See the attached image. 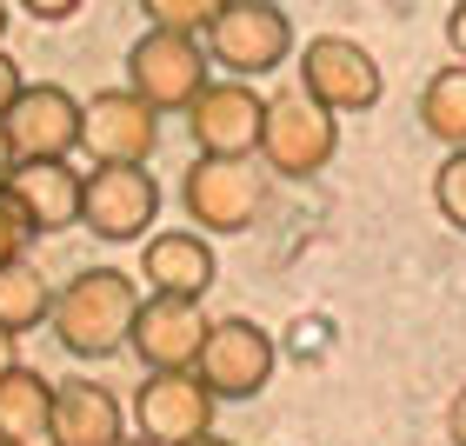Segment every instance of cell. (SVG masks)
I'll return each mask as SVG.
<instances>
[{
  "label": "cell",
  "instance_id": "6da1fadb",
  "mask_svg": "<svg viewBox=\"0 0 466 446\" xmlns=\"http://www.w3.org/2000/svg\"><path fill=\"white\" fill-rule=\"evenodd\" d=\"M140 313V280L120 267H80L67 287H54V313L47 327L74 360H114L134 333Z\"/></svg>",
  "mask_w": 466,
  "mask_h": 446
},
{
  "label": "cell",
  "instance_id": "7a4b0ae2",
  "mask_svg": "<svg viewBox=\"0 0 466 446\" xmlns=\"http://www.w3.org/2000/svg\"><path fill=\"white\" fill-rule=\"evenodd\" d=\"M340 154V114H327L307 87H280L260 120V167L280 180H313Z\"/></svg>",
  "mask_w": 466,
  "mask_h": 446
},
{
  "label": "cell",
  "instance_id": "3957f363",
  "mask_svg": "<svg viewBox=\"0 0 466 446\" xmlns=\"http://www.w3.org/2000/svg\"><path fill=\"white\" fill-rule=\"evenodd\" d=\"M207 40L200 34H174V27H147L134 47H127V87H134L154 114H187L194 94L207 87Z\"/></svg>",
  "mask_w": 466,
  "mask_h": 446
},
{
  "label": "cell",
  "instance_id": "277c9868",
  "mask_svg": "<svg viewBox=\"0 0 466 446\" xmlns=\"http://www.w3.org/2000/svg\"><path fill=\"white\" fill-rule=\"evenodd\" d=\"M180 207H187V227L200 233H247L267 207V174L253 160L194 154V167L180 174Z\"/></svg>",
  "mask_w": 466,
  "mask_h": 446
},
{
  "label": "cell",
  "instance_id": "5b68a950",
  "mask_svg": "<svg viewBox=\"0 0 466 446\" xmlns=\"http://www.w3.org/2000/svg\"><path fill=\"white\" fill-rule=\"evenodd\" d=\"M200 40L214 67H227L233 80H260L293 54V20L280 0H227V14Z\"/></svg>",
  "mask_w": 466,
  "mask_h": 446
},
{
  "label": "cell",
  "instance_id": "8992f818",
  "mask_svg": "<svg viewBox=\"0 0 466 446\" xmlns=\"http://www.w3.org/2000/svg\"><path fill=\"white\" fill-rule=\"evenodd\" d=\"M160 147V114L134 87H100L80 100V154L94 167H147Z\"/></svg>",
  "mask_w": 466,
  "mask_h": 446
},
{
  "label": "cell",
  "instance_id": "52a82bcc",
  "mask_svg": "<svg viewBox=\"0 0 466 446\" xmlns=\"http://www.w3.org/2000/svg\"><path fill=\"white\" fill-rule=\"evenodd\" d=\"M160 220V180L147 167H94L80 187V227L107 247L147 240V227Z\"/></svg>",
  "mask_w": 466,
  "mask_h": 446
},
{
  "label": "cell",
  "instance_id": "ba28073f",
  "mask_svg": "<svg viewBox=\"0 0 466 446\" xmlns=\"http://www.w3.org/2000/svg\"><path fill=\"white\" fill-rule=\"evenodd\" d=\"M273 360H280V353H273V333L260 320H247V313H233V320L207 327L194 373L207 380V393H214V400H253V393H267Z\"/></svg>",
  "mask_w": 466,
  "mask_h": 446
},
{
  "label": "cell",
  "instance_id": "9c48e42d",
  "mask_svg": "<svg viewBox=\"0 0 466 446\" xmlns=\"http://www.w3.org/2000/svg\"><path fill=\"white\" fill-rule=\"evenodd\" d=\"M260 120H267V94H253V80H207L187 107V134L194 154H220V160H253L260 154Z\"/></svg>",
  "mask_w": 466,
  "mask_h": 446
},
{
  "label": "cell",
  "instance_id": "30bf717a",
  "mask_svg": "<svg viewBox=\"0 0 466 446\" xmlns=\"http://www.w3.org/2000/svg\"><path fill=\"white\" fill-rule=\"evenodd\" d=\"M214 407L220 400L207 393V380L194 367H180V373H147L140 387H134V427L140 440H154V446H187V440H200V433H214Z\"/></svg>",
  "mask_w": 466,
  "mask_h": 446
},
{
  "label": "cell",
  "instance_id": "8fae6325",
  "mask_svg": "<svg viewBox=\"0 0 466 446\" xmlns=\"http://www.w3.org/2000/svg\"><path fill=\"white\" fill-rule=\"evenodd\" d=\"M207 327H214V320H207L200 300H180V293H140L127 353H134L147 373H180V367H194V360H200Z\"/></svg>",
  "mask_w": 466,
  "mask_h": 446
},
{
  "label": "cell",
  "instance_id": "7c38bea8",
  "mask_svg": "<svg viewBox=\"0 0 466 446\" xmlns=\"http://www.w3.org/2000/svg\"><path fill=\"white\" fill-rule=\"evenodd\" d=\"M300 87L320 100L327 114H367L380 107V67L373 54L347 34H320L300 47Z\"/></svg>",
  "mask_w": 466,
  "mask_h": 446
},
{
  "label": "cell",
  "instance_id": "4fadbf2b",
  "mask_svg": "<svg viewBox=\"0 0 466 446\" xmlns=\"http://www.w3.org/2000/svg\"><path fill=\"white\" fill-rule=\"evenodd\" d=\"M0 127H7L20 160H74L80 154V100L67 87H54V80H27L20 100L0 114Z\"/></svg>",
  "mask_w": 466,
  "mask_h": 446
},
{
  "label": "cell",
  "instance_id": "5bb4252c",
  "mask_svg": "<svg viewBox=\"0 0 466 446\" xmlns=\"http://www.w3.org/2000/svg\"><path fill=\"white\" fill-rule=\"evenodd\" d=\"M140 280H147V293H180V300H207V287L220 280L214 240H207L200 227L147 233V247H140Z\"/></svg>",
  "mask_w": 466,
  "mask_h": 446
},
{
  "label": "cell",
  "instance_id": "9a60e30c",
  "mask_svg": "<svg viewBox=\"0 0 466 446\" xmlns=\"http://www.w3.org/2000/svg\"><path fill=\"white\" fill-rule=\"evenodd\" d=\"M80 187H87V174L74 160H20L7 174V200L34 233H67L80 227Z\"/></svg>",
  "mask_w": 466,
  "mask_h": 446
},
{
  "label": "cell",
  "instance_id": "2e32d148",
  "mask_svg": "<svg viewBox=\"0 0 466 446\" xmlns=\"http://www.w3.org/2000/svg\"><path fill=\"white\" fill-rule=\"evenodd\" d=\"M127 440V407L100 380H54V420L47 446H114Z\"/></svg>",
  "mask_w": 466,
  "mask_h": 446
},
{
  "label": "cell",
  "instance_id": "e0dca14e",
  "mask_svg": "<svg viewBox=\"0 0 466 446\" xmlns=\"http://www.w3.org/2000/svg\"><path fill=\"white\" fill-rule=\"evenodd\" d=\"M47 420H54V380L20 360V367L0 380V440L34 446V440H47Z\"/></svg>",
  "mask_w": 466,
  "mask_h": 446
},
{
  "label": "cell",
  "instance_id": "ac0fdd59",
  "mask_svg": "<svg viewBox=\"0 0 466 446\" xmlns=\"http://www.w3.org/2000/svg\"><path fill=\"white\" fill-rule=\"evenodd\" d=\"M47 313H54V280L47 273H40L34 260L0 267V327L7 333H34V327H47Z\"/></svg>",
  "mask_w": 466,
  "mask_h": 446
},
{
  "label": "cell",
  "instance_id": "d6986e66",
  "mask_svg": "<svg viewBox=\"0 0 466 446\" xmlns=\"http://www.w3.org/2000/svg\"><path fill=\"white\" fill-rule=\"evenodd\" d=\"M420 127L447 147H466V67L453 60V67H440L427 87H420Z\"/></svg>",
  "mask_w": 466,
  "mask_h": 446
},
{
  "label": "cell",
  "instance_id": "ffe728a7",
  "mask_svg": "<svg viewBox=\"0 0 466 446\" xmlns=\"http://www.w3.org/2000/svg\"><path fill=\"white\" fill-rule=\"evenodd\" d=\"M147 27H174V34H207L227 14V0H140Z\"/></svg>",
  "mask_w": 466,
  "mask_h": 446
},
{
  "label": "cell",
  "instance_id": "44dd1931",
  "mask_svg": "<svg viewBox=\"0 0 466 446\" xmlns=\"http://www.w3.org/2000/svg\"><path fill=\"white\" fill-rule=\"evenodd\" d=\"M433 207H440V220H447V227L466 233V147H453V154L440 160V174H433Z\"/></svg>",
  "mask_w": 466,
  "mask_h": 446
},
{
  "label": "cell",
  "instance_id": "7402d4cb",
  "mask_svg": "<svg viewBox=\"0 0 466 446\" xmlns=\"http://www.w3.org/2000/svg\"><path fill=\"white\" fill-rule=\"evenodd\" d=\"M27 240H34V227L20 220V207L7 200V187H0V267L27 260Z\"/></svg>",
  "mask_w": 466,
  "mask_h": 446
},
{
  "label": "cell",
  "instance_id": "603a6c76",
  "mask_svg": "<svg viewBox=\"0 0 466 446\" xmlns=\"http://www.w3.org/2000/svg\"><path fill=\"white\" fill-rule=\"evenodd\" d=\"M20 87H27V74H20V60H14L7 47H0V114L20 100Z\"/></svg>",
  "mask_w": 466,
  "mask_h": 446
},
{
  "label": "cell",
  "instance_id": "cb8c5ba5",
  "mask_svg": "<svg viewBox=\"0 0 466 446\" xmlns=\"http://www.w3.org/2000/svg\"><path fill=\"white\" fill-rule=\"evenodd\" d=\"M20 14H34V20H47V27H54V20H74L80 14V0H20Z\"/></svg>",
  "mask_w": 466,
  "mask_h": 446
},
{
  "label": "cell",
  "instance_id": "d4e9b609",
  "mask_svg": "<svg viewBox=\"0 0 466 446\" xmlns=\"http://www.w3.org/2000/svg\"><path fill=\"white\" fill-rule=\"evenodd\" d=\"M447 47H453L460 67H466V0H453V14H447Z\"/></svg>",
  "mask_w": 466,
  "mask_h": 446
},
{
  "label": "cell",
  "instance_id": "484cf974",
  "mask_svg": "<svg viewBox=\"0 0 466 446\" xmlns=\"http://www.w3.org/2000/svg\"><path fill=\"white\" fill-rule=\"evenodd\" d=\"M447 440H453V446H466V387L447 400Z\"/></svg>",
  "mask_w": 466,
  "mask_h": 446
},
{
  "label": "cell",
  "instance_id": "4316f807",
  "mask_svg": "<svg viewBox=\"0 0 466 446\" xmlns=\"http://www.w3.org/2000/svg\"><path fill=\"white\" fill-rule=\"evenodd\" d=\"M20 367V333H7V327H0V380H7Z\"/></svg>",
  "mask_w": 466,
  "mask_h": 446
},
{
  "label": "cell",
  "instance_id": "83f0119b",
  "mask_svg": "<svg viewBox=\"0 0 466 446\" xmlns=\"http://www.w3.org/2000/svg\"><path fill=\"white\" fill-rule=\"evenodd\" d=\"M20 167V154H14V140H7V127H0V187H7V174Z\"/></svg>",
  "mask_w": 466,
  "mask_h": 446
},
{
  "label": "cell",
  "instance_id": "f1b7e54d",
  "mask_svg": "<svg viewBox=\"0 0 466 446\" xmlns=\"http://www.w3.org/2000/svg\"><path fill=\"white\" fill-rule=\"evenodd\" d=\"M187 446H233V440H220V433H200V440H187Z\"/></svg>",
  "mask_w": 466,
  "mask_h": 446
},
{
  "label": "cell",
  "instance_id": "f546056e",
  "mask_svg": "<svg viewBox=\"0 0 466 446\" xmlns=\"http://www.w3.org/2000/svg\"><path fill=\"white\" fill-rule=\"evenodd\" d=\"M114 446H154V440H114Z\"/></svg>",
  "mask_w": 466,
  "mask_h": 446
},
{
  "label": "cell",
  "instance_id": "4dcf8cb0",
  "mask_svg": "<svg viewBox=\"0 0 466 446\" xmlns=\"http://www.w3.org/2000/svg\"><path fill=\"white\" fill-rule=\"evenodd\" d=\"M0 34H7V0H0Z\"/></svg>",
  "mask_w": 466,
  "mask_h": 446
},
{
  "label": "cell",
  "instance_id": "1f68e13d",
  "mask_svg": "<svg viewBox=\"0 0 466 446\" xmlns=\"http://www.w3.org/2000/svg\"><path fill=\"white\" fill-rule=\"evenodd\" d=\"M0 446H20V440H0Z\"/></svg>",
  "mask_w": 466,
  "mask_h": 446
}]
</instances>
